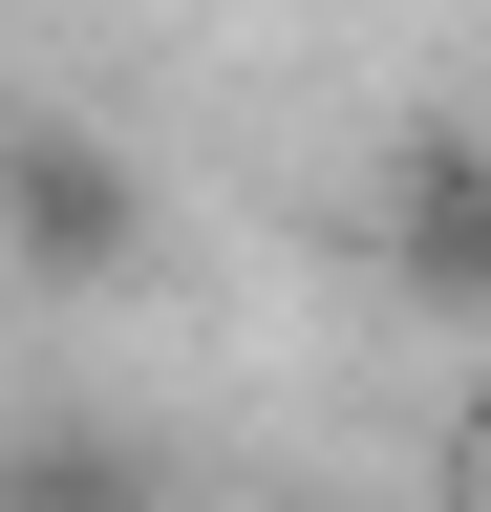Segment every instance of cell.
I'll return each mask as SVG.
<instances>
[{"label":"cell","instance_id":"6da1fadb","mask_svg":"<svg viewBox=\"0 0 491 512\" xmlns=\"http://www.w3.org/2000/svg\"><path fill=\"white\" fill-rule=\"evenodd\" d=\"M0 278L43 299H129L150 278V150L86 107H0Z\"/></svg>","mask_w":491,"mask_h":512},{"label":"cell","instance_id":"277c9868","mask_svg":"<svg viewBox=\"0 0 491 512\" xmlns=\"http://www.w3.org/2000/svg\"><path fill=\"white\" fill-rule=\"evenodd\" d=\"M470 491H491V406H470Z\"/></svg>","mask_w":491,"mask_h":512},{"label":"cell","instance_id":"7a4b0ae2","mask_svg":"<svg viewBox=\"0 0 491 512\" xmlns=\"http://www.w3.org/2000/svg\"><path fill=\"white\" fill-rule=\"evenodd\" d=\"M363 235H385V278L427 320H491V128H385V192H363Z\"/></svg>","mask_w":491,"mask_h":512},{"label":"cell","instance_id":"3957f363","mask_svg":"<svg viewBox=\"0 0 491 512\" xmlns=\"http://www.w3.org/2000/svg\"><path fill=\"white\" fill-rule=\"evenodd\" d=\"M0 512H150L129 427H0Z\"/></svg>","mask_w":491,"mask_h":512}]
</instances>
